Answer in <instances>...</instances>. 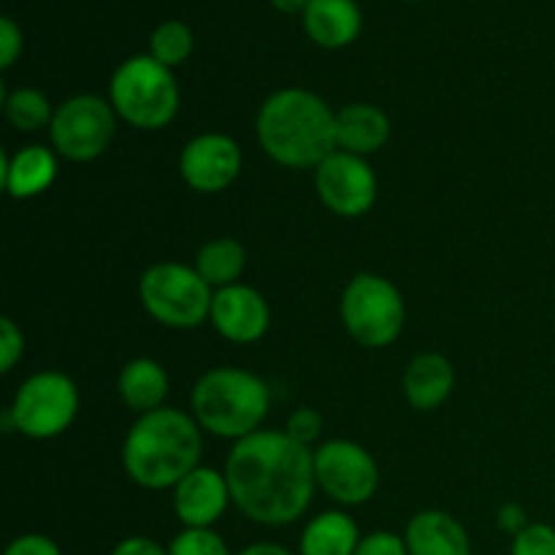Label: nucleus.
<instances>
[{"mask_svg": "<svg viewBox=\"0 0 555 555\" xmlns=\"http://www.w3.org/2000/svg\"><path fill=\"white\" fill-rule=\"evenodd\" d=\"M233 504L260 526H291L318 488L314 453L285 431H255L233 444L225 464Z\"/></svg>", "mask_w": 555, "mask_h": 555, "instance_id": "f257e3e1", "label": "nucleus"}, {"mask_svg": "<svg viewBox=\"0 0 555 555\" xmlns=\"http://www.w3.org/2000/svg\"><path fill=\"white\" fill-rule=\"evenodd\" d=\"M258 141L266 155L287 168H318L336 146V112L318 92L285 87L258 112Z\"/></svg>", "mask_w": 555, "mask_h": 555, "instance_id": "f03ea898", "label": "nucleus"}, {"mask_svg": "<svg viewBox=\"0 0 555 555\" xmlns=\"http://www.w3.org/2000/svg\"><path fill=\"white\" fill-rule=\"evenodd\" d=\"M201 426L193 415L171 406L146 412L128 431L122 444L125 475L146 491L177 488L193 469H198Z\"/></svg>", "mask_w": 555, "mask_h": 555, "instance_id": "7ed1b4c3", "label": "nucleus"}, {"mask_svg": "<svg viewBox=\"0 0 555 555\" xmlns=\"http://www.w3.org/2000/svg\"><path fill=\"white\" fill-rule=\"evenodd\" d=\"M193 417L204 431L220 439H244L260 428L271 406L269 385L244 369H211L195 383Z\"/></svg>", "mask_w": 555, "mask_h": 555, "instance_id": "20e7f679", "label": "nucleus"}, {"mask_svg": "<svg viewBox=\"0 0 555 555\" xmlns=\"http://www.w3.org/2000/svg\"><path fill=\"white\" fill-rule=\"evenodd\" d=\"M108 98L125 122L139 130H160L177 117L179 85L171 68L157 63L152 54L125 60L112 76Z\"/></svg>", "mask_w": 555, "mask_h": 555, "instance_id": "39448f33", "label": "nucleus"}, {"mask_svg": "<svg viewBox=\"0 0 555 555\" xmlns=\"http://www.w3.org/2000/svg\"><path fill=\"white\" fill-rule=\"evenodd\" d=\"M139 298L146 314L160 325L190 331L209 320L215 291L195 271V266L163 260L141 274Z\"/></svg>", "mask_w": 555, "mask_h": 555, "instance_id": "423d86ee", "label": "nucleus"}, {"mask_svg": "<svg viewBox=\"0 0 555 555\" xmlns=\"http://www.w3.org/2000/svg\"><path fill=\"white\" fill-rule=\"evenodd\" d=\"M406 307L399 287L379 274H358L341 293V323L369 350L390 347L404 331Z\"/></svg>", "mask_w": 555, "mask_h": 555, "instance_id": "0eeeda50", "label": "nucleus"}, {"mask_svg": "<svg viewBox=\"0 0 555 555\" xmlns=\"http://www.w3.org/2000/svg\"><path fill=\"white\" fill-rule=\"evenodd\" d=\"M14 426L27 439H54L68 431L79 412V390L63 372H38L22 383L9 404Z\"/></svg>", "mask_w": 555, "mask_h": 555, "instance_id": "6e6552de", "label": "nucleus"}, {"mask_svg": "<svg viewBox=\"0 0 555 555\" xmlns=\"http://www.w3.org/2000/svg\"><path fill=\"white\" fill-rule=\"evenodd\" d=\"M117 130V112L98 95H74L54 108L49 139L70 163H90L108 150Z\"/></svg>", "mask_w": 555, "mask_h": 555, "instance_id": "1a4fd4ad", "label": "nucleus"}, {"mask_svg": "<svg viewBox=\"0 0 555 555\" xmlns=\"http://www.w3.org/2000/svg\"><path fill=\"white\" fill-rule=\"evenodd\" d=\"M314 477L318 488L341 507H361L379 486L377 461L350 439H331L314 450Z\"/></svg>", "mask_w": 555, "mask_h": 555, "instance_id": "9d476101", "label": "nucleus"}, {"mask_svg": "<svg viewBox=\"0 0 555 555\" xmlns=\"http://www.w3.org/2000/svg\"><path fill=\"white\" fill-rule=\"evenodd\" d=\"M320 201L339 217H361L377 201V177L363 157L336 150L314 168Z\"/></svg>", "mask_w": 555, "mask_h": 555, "instance_id": "9b49d317", "label": "nucleus"}, {"mask_svg": "<svg viewBox=\"0 0 555 555\" xmlns=\"http://www.w3.org/2000/svg\"><path fill=\"white\" fill-rule=\"evenodd\" d=\"M179 171L195 193H222L238 179L242 150L225 133H201L184 144Z\"/></svg>", "mask_w": 555, "mask_h": 555, "instance_id": "f8f14e48", "label": "nucleus"}, {"mask_svg": "<svg viewBox=\"0 0 555 555\" xmlns=\"http://www.w3.org/2000/svg\"><path fill=\"white\" fill-rule=\"evenodd\" d=\"M209 320L222 339L233 345H253L263 339L269 331L271 309L255 287L238 282V285L215 291Z\"/></svg>", "mask_w": 555, "mask_h": 555, "instance_id": "ddd939ff", "label": "nucleus"}, {"mask_svg": "<svg viewBox=\"0 0 555 555\" xmlns=\"http://www.w3.org/2000/svg\"><path fill=\"white\" fill-rule=\"evenodd\" d=\"M233 502L225 472L198 466L173 488V513L184 529H211Z\"/></svg>", "mask_w": 555, "mask_h": 555, "instance_id": "4468645a", "label": "nucleus"}, {"mask_svg": "<svg viewBox=\"0 0 555 555\" xmlns=\"http://www.w3.org/2000/svg\"><path fill=\"white\" fill-rule=\"evenodd\" d=\"M410 555H472V542L464 526L442 509H423L404 531Z\"/></svg>", "mask_w": 555, "mask_h": 555, "instance_id": "2eb2a0df", "label": "nucleus"}, {"mask_svg": "<svg viewBox=\"0 0 555 555\" xmlns=\"http://www.w3.org/2000/svg\"><path fill=\"white\" fill-rule=\"evenodd\" d=\"M54 177H57V157L47 146H22L20 152L9 155L3 152V171H0V182H3L5 193L11 198H36V195L47 193L52 188Z\"/></svg>", "mask_w": 555, "mask_h": 555, "instance_id": "dca6fc26", "label": "nucleus"}, {"mask_svg": "<svg viewBox=\"0 0 555 555\" xmlns=\"http://www.w3.org/2000/svg\"><path fill=\"white\" fill-rule=\"evenodd\" d=\"M390 139L388 114L372 103H350L336 112V146L350 155L366 157L383 150Z\"/></svg>", "mask_w": 555, "mask_h": 555, "instance_id": "f3484780", "label": "nucleus"}, {"mask_svg": "<svg viewBox=\"0 0 555 555\" xmlns=\"http://www.w3.org/2000/svg\"><path fill=\"white\" fill-rule=\"evenodd\" d=\"M455 388V369L442 352H421L404 372V396L415 410L431 412L450 399Z\"/></svg>", "mask_w": 555, "mask_h": 555, "instance_id": "a211bd4d", "label": "nucleus"}, {"mask_svg": "<svg viewBox=\"0 0 555 555\" xmlns=\"http://www.w3.org/2000/svg\"><path fill=\"white\" fill-rule=\"evenodd\" d=\"M363 25L356 0H309L304 9V27L318 47L339 49L358 38Z\"/></svg>", "mask_w": 555, "mask_h": 555, "instance_id": "6ab92c4d", "label": "nucleus"}, {"mask_svg": "<svg viewBox=\"0 0 555 555\" xmlns=\"http://www.w3.org/2000/svg\"><path fill=\"white\" fill-rule=\"evenodd\" d=\"M119 399L139 415L160 410L168 396V372L152 358H133L122 366L117 379Z\"/></svg>", "mask_w": 555, "mask_h": 555, "instance_id": "aec40b11", "label": "nucleus"}, {"mask_svg": "<svg viewBox=\"0 0 555 555\" xmlns=\"http://www.w3.org/2000/svg\"><path fill=\"white\" fill-rule=\"evenodd\" d=\"M361 540L356 520L347 513L331 509L309 520L298 542V555H356Z\"/></svg>", "mask_w": 555, "mask_h": 555, "instance_id": "412c9836", "label": "nucleus"}, {"mask_svg": "<svg viewBox=\"0 0 555 555\" xmlns=\"http://www.w3.org/2000/svg\"><path fill=\"white\" fill-rule=\"evenodd\" d=\"M247 266V253L236 238H211L195 258V271L209 282L211 291L238 285Z\"/></svg>", "mask_w": 555, "mask_h": 555, "instance_id": "4be33fe9", "label": "nucleus"}, {"mask_svg": "<svg viewBox=\"0 0 555 555\" xmlns=\"http://www.w3.org/2000/svg\"><path fill=\"white\" fill-rule=\"evenodd\" d=\"M3 112L5 119L22 133H38V130L52 125V106L49 98L36 87H20L14 92H3Z\"/></svg>", "mask_w": 555, "mask_h": 555, "instance_id": "5701e85b", "label": "nucleus"}, {"mask_svg": "<svg viewBox=\"0 0 555 555\" xmlns=\"http://www.w3.org/2000/svg\"><path fill=\"white\" fill-rule=\"evenodd\" d=\"M193 30L179 20L163 22V25H157L150 36V54L157 63L166 65V68L182 65L184 60L193 54Z\"/></svg>", "mask_w": 555, "mask_h": 555, "instance_id": "b1692460", "label": "nucleus"}, {"mask_svg": "<svg viewBox=\"0 0 555 555\" xmlns=\"http://www.w3.org/2000/svg\"><path fill=\"white\" fill-rule=\"evenodd\" d=\"M168 555H231V547L211 529H184L171 540Z\"/></svg>", "mask_w": 555, "mask_h": 555, "instance_id": "393cba45", "label": "nucleus"}, {"mask_svg": "<svg viewBox=\"0 0 555 555\" xmlns=\"http://www.w3.org/2000/svg\"><path fill=\"white\" fill-rule=\"evenodd\" d=\"M509 555H555V529L547 524H529L513 537Z\"/></svg>", "mask_w": 555, "mask_h": 555, "instance_id": "a878e982", "label": "nucleus"}, {"mask_svg": "<svg viewBox=\"0 0 555 555\" xmlns=\"http://www.w3.org/2000/svg\"><path fill=\"white\" fill-rule=\"evenodd\" d=\"M320 431H323V415H320L318 410H312V406H298V410L287 417L285 434L291 439H296L298 444H304V448H309V444L320 437Z\"/></svg>", "mask_w": 555, "mask_h": 555, "instance_id": "bb28decb", "label": "nucleus"}, {"mask_svg": "<svg viewBox=\"0 0 555 555\" xmlns=\"http://www.w3.org/2000/svg\"><path fill=\"white\" fill-rule=\"evenodd\" d=\"M25 352V336L11 318L0 320V372L9 374Z\"/></svg>", "mask_w": 555, "mask_h": 555, "instance_id": "cd10ccee", "label": "nucleus"}, {"mask_svg": "<svg viewBox=\"0 0 555 555\" xmlns=\"http://www.w3.org/2000/svg\"><path fill=\"white\" fill-rule=\"evenodd\" d=\"M356 555H410V551H406L404 537L393 534V531H372L369 537H363Z\"/></svg>", "mask_w": 555, "mask_h": 555, "instance_id": "c85d7f7f", "label": "nucleus"}, {"mask_svg": "<svg viewBox=\"0 0 555 555\" xmlns=\"http://www.w3.org/2000/svg\"><path fill=\"white\" fill-rule=\"evenodd\" d=\"M3 555H63L57 542L43 534H22L5 547Z\"/></svg>", "mask_w": 555, "mask_h": 555, "instance_id": "c756f323", "label": "nucleus"}, {"mask_svg": "<svg viewBox=\"0 0 555 555\" xmlns=\"http://www.w3.org/2000/svg\"><path fill=\"white\" fill-rule=\"evenodd\" d=\"M20 52H22L20 27L14 25V20L3 16V20H0V65H3V68H11L14 60L20 57Z\"/></svg>", "mask_w": 555, "mask_h": 555, "instance_id": "7c9ffc66", "label": "nucleus"}, {"mask_svg": "<svg viewBox=\"0 0 555 555\" xmlns=\"http://www.w3.org/2000/svg\"><path fill=\"white\" fill-rule=\"evenodd\" d=\"M108 555H168V547L157 545L150 537H128V540L117 542Z\"/></svg>", "mask_w": 555, "mask_h": 555, "instance_id": "2f4dec72", "label": "nucleus"}, {"mask_svg": "<svg viewBox=\"0 0 555 555\" xmlns=\"http://www.w3.org/2000/svg\"><path fill=\"white\" fill-rule=\"evenodd\" d=\"M496 524H499V529H502V531H507V534L518 537L520 531H524L526 526H529V520H526V509L520 507V504L507 502V504H502V507H499Z\"/></svg>", "mask_w": 555, "mask_h": 555, "instance_id": "473e14b6", "label": "nucleus"}, {"mask_svg": "<svg viewBox=\"0 0 555 555\" xmlns=\"http://www.w3.org/2000/svg\"><path fill=\"white\" fill-rule=\"evenodd\" d=\"M238 555H296V553L276 545V542H255V545H247L244 551H238Z\"/></svg>", "mask_w": 555, "mask_h": 555, "instance_id": "72a5a7b5", "label": "nucleus"}, {"mask_svg": "<svg viewBox=\"0 0 555 555\" xmlns=\"http://www.w3.org/2000/svg\"><path fill=\"white\" fill-rule=\"evenodd\" d=\"M276 11H285V14H296V11H304L309 5V0H271Z\"/></svg>", "mask_w": 555, "mask_h": 555, "instance_id": "f704fd0d", "label": "nucleus"}]
</instances>
